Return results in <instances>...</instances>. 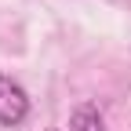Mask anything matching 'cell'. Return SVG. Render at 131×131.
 <instances>
[{
	"label": "cell",
	"mask_w": 131,
	"mask_h": 131,
	"mask_svg": "<svg viewBox=\"0 0 131 131\" xmlns=\"http://www.w3.org/2000/svg\"><path fill=\"white\" fill-rule=\"evenodd\" d=\"M26 117H29V95H26V88L0 73V124L4 127H18Z\"/></svg>",
	"instance_id": "6da1fadb"
},
{
	"label": "cell",
	"mask_w": 131,
	"mask_h": 131,
	"mask_svg": "<svg viewBox=\"0 0 131 131\" xmlns=\"http://www.w3.org/2000/svg\"><path fill=\"white\" fill-rule=\"evenodd\" d=\"M69 131H106L102 113H98L91 102H80L73 109V117H69Z\"/></svg>",
	"instance_id": "7a4b0ae2"
},
{
	"label": "cell",
	"mask_w": 131,
	"mask_h": 131,
	"mask_svg": "<svg viewBox=\"0 0 131 131\" xmlns=\"http://www.w3.org/2000/svg\"><path fill=\"white\" fill-rule=\"evenodd\" d=\"M51 131H55V127H51Z\"/></svg>",
	"instance_id": "3957f363"
}]
</instances>
